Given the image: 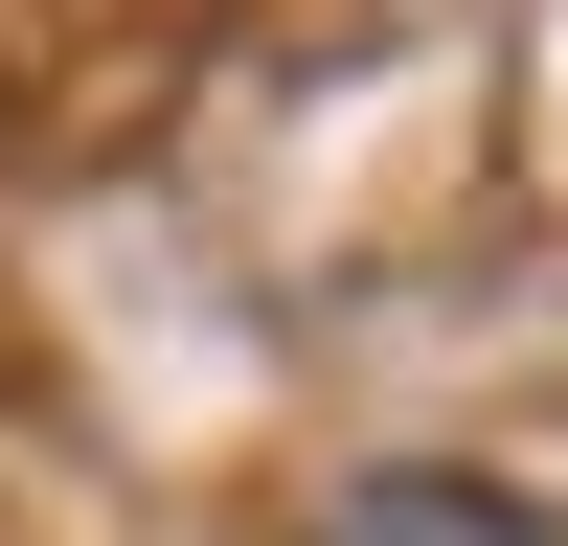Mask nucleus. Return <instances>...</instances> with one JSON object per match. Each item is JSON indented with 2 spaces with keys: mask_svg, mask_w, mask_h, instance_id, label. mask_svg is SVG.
Masks as SVG:
<instances>
[{
  "mask_svg": "<svg viewBox=\"0 0 568 546\" xmlns=\"http://www.w3.org/2000/svg\"><path fill=\"white\" fill-rule=\"evenodd\" d=\"M318 546H546V524H524L500 478H364V501H342Z\"/></svg>",
  "mask_w": 568,
  "mask_h": 546,
  "instance_id": "nucleus-1",
  "label": "nucleus"
}]
</instances>
